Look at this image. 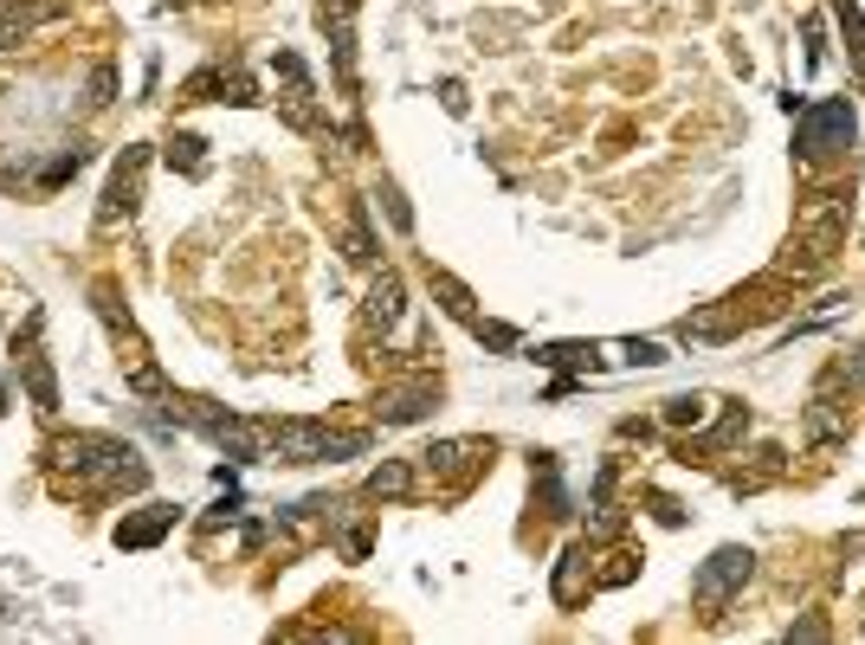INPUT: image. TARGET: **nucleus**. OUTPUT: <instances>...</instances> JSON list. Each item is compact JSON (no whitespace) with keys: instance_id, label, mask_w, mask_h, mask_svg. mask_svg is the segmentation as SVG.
Segmentation results:
<instances>
[{"instance_id":"1a4fd4ad","label":"nucleus","mask_w":865,"mask_h":645,"mask_svg":"<svg viewBox=\"0 0 865 645\" xmlns=\"http://www.w3.org/2000/svg\"><path fill=\"white\" fill-rule=\"evenodd\" d=\"M20 375H27V394H33L39 414H59V375H52V355H45V348H27V355H20Z\"/></svg>"},{"instance_id":"aec40b11","label":"nucleus","mask_w":865,"mask_h":645,"mask_svg":"<svg viewBox=\"0 0 865 645\" xmlns=\"http://www.w3.org/2000/svg\"><path fill=\"white\" fill-rule=\"evenodd\" d=\"M116 97V65H91V104H111Z\"/></svg>"},{"instance_id":"5701e85b","label":"nucleus","mask_w":865,"mask_h":645,"mask_svg":"<svg viewBox=\"0 0 865 645\" xmlns=\"http://www.w3.org/2000/svg\"><path fill=\"white\" fill-rule=\"evenodd\" d=\"M0 414H7V381H0Z\"/></svg>"},{"instance_id":"dca6fc26","label":"nucleus","mask_w":865,"mask_h":645,"mask_svg":"<svg viewBox=\"0 0 865 645\" xmlns=\"http://www.w3.org/2000/svg\"><path fill=\"white\" fill-rule=\"evenodd\" d=\"M833 13H840V33H846V45H853V59H859V72H865V20H859V7H853V0H833Z\"/></svg>"},{"instance_id":"7ed1b4c3","label":"nucleus","mask_w":865,"mask_h":645,"mask_svg":"<svg viewBox=\"0 0 865 645\" xmlns=\"http://www.w3.org/2000/svg\"><path fill=\"white\" fill-rule=\"evenodd\" d=\"M168 414L188 419L194 433H207L220 452L246 458V465H253V458H265V426H253V419H239V414H220L214 400H175V394H168Z\"/></svg>"},{"instance_id":"0eeeda50","label":"nucleus","mask_w":865,"mask_h":645,"mask_svg":"<svg viewBox=\"0 0 865 645\" xmlns=\"http://www.w3.org/2000/svg\"><path fill=\"white\" fill-rule=\"evenodd\" d=\"M433 400H440V387H433V381H414V387H388L375 400V414L388 419V426H408V419L433 414Z\"/></svg>"},{"instance_id":"412c9836","label":"nucleus","mask_w":865,"mask_h":645,"mask_svg":"<svg viewBox=\"0 0 865 645\" xmlns=\"http://www.w3.org/2000/svg\"><path fill=\"white\" fill-rule=\"evenodd\" d=\"M704 407H711V400H691V394H684V400H672V407H666V419H672V426H698V419H704Z\"/></svg>"},{"instance_id":"9d476101","label":"nucleus","mask_w":865,"mask_h":645,"mask_svg":"<svg viewBox=\"0 0 865 645\" xmlns=\"http://www.w3.org/2000/svg\"><path fill=\"white\" fill-rule=\"evenodd\" d=\"M401 310H408V298H401V278H394V271H381L375 284H369V298H362V316H369L375 330H394V323H401Z\"/></svg>"},{"instance_id":"2eb2a0df","label":"nucleus","mask_w":865,"mask_h":645,"mask_svg":"<svg viewBox=\"0 0 865 645\" xmlns=\"http://www.w3.org/2000/svg\"><path fill=\"white\" fill-rule=\"evenodd\" d=\"M207 143H200V136H175V143H168V168H182V175H207Z\"/></svg>"},{"instance_id":"a211bd4d","label":"nucleus","mask_w":865,"mask_h":645,"mask_svg":"<svg viewBox=\"0 0 865 645\" xmlns=\"http://www.w3.org/2000/svg\"><path fill=\"white\" fill-rule=\"evenodd\" d=\"M349 259H356V266H375V232H369L362 214H356V227H349Z\"/></svg>"},{"instance_id":"6ab92c4d","label":"nucleus","mask_w":865,"mask_h":645,"mask_svg":"<svg viewBox=\"0 0 865 645\" xmlns=\"http://www.w3.org/2000/svg\"><path fill=\"white\" fill-rule=\"evenodd\" d=\"M375 200H381V207H388V220H394V232H414V214H408V200H401V194H394V188H381Z\"/></svg>"},{"instance_id":"423d86ee","label":"nucleus","mask_w":865,"mask_h":645,"mask_svg":"<svg viewBox=\"0 0 865 645\" xmlns=\"http://www.w3.org/2000/svg\"><path fill=\"white\" fill-rule=\"evenodd\" d=\"M743 581H750V549H717L711 569L698 574V607L717 613L730 601V587H743Z\"/></svg>"},{"instance_id":"4468645a","label":"nucleus","mask_w":865,"mask_h":645,"mask_svg":"<svg viewBox=\"0 0 865 645\" xmlns=\"http://www.w3.org/2000/svg\"><path fill=\"white\" fill-rule=\"evenodd\" d=\"M433 298H440V304H446L459 323H472V316H478V310H472V291H465L452 271H433Z\"/></svg>"},{"instance_id":"f03ea898","label":"nucleus","mask_w":865,"mask_h":645,"mask_svg":"<svg viewBox=\"0 0 865 645\" xmlns=\"http://www.w3.org/2000/svg\"><path fill=\"white\" fill-rule=\"evenodd\" d=\"M356 452H369V433H330L317 419H271L265 426V458H278V465H323V458Z\"/></svg>"},{"instance_id":"9b49d317","label":"nucleus","mask_w":865,"mask_h":645,"mask_svg":"<svg viewBox=\"0 0 865 645\" xmlns=\"http://www.w3.org/2000/svg\"><path fill=\"white\" fill-rule=\"evenodd\" d=\"M478 458H491L485 439H446V446H433V452H426V471H459V478H465Z\"/></svg>"},{"instance_id":"6e6552de","label":"nucleus","mask_w":865,"mask_h":645,"mask_svg":"<svg viewBox=\"0 0 865 645\" xmlns=\"http://www.w3.org/2000/svg\"><path fill=\"white\" fill-rule=\"evenodd\" d=\"M168 530H175V503H150L143 517H123V523H116V549H155Z\"/></svg>"},{"instance_id":"39448f33","label":"nucleus","mask_w":865,"mask_h":645,"mask_svg":"<svg viewBox=\"0 0 865 645\" xmlns=\"http://www.w3.org/2000/svg\"><path fill=\"white\" fill-rule=\"evenodd\" d=\"M143 168H150V149H123V162L111 168V188H104V207H97V227H116L143 207Z\"/></svg>"},{"instance_id":"ddd939ff","label":"nucleus","mask_w":865,"mask_h":645,"mask_svg":"<svg viewBox=\"0 0 865 645\" xmlns=\"http://www.w3.org/2000/svg\"><path fill=\"white\" fill-rule=\"evenodd\" d=\"M33 20H39V7H27V0H0V52H7V45H20Z\"/></svg>"},{"instance_id":"20e7f679","label":"nucleus","mask_w":865,"mask_h":645,"mask_svg":"<svg viewBox=\"0 0 865 645\" xmlns=\"http://www.w3.org/2000/svg\"><path fill=\"white\" fill-rule=\"evenodd\" d=\"M853 143V104H814V111L801 116V129H794V149L807 155V162H821V155L846 149Z\"/></svg>"},{"instance_id":"f257e3e1","label":"nucleus","mask_w":865,"mask_h":645,"mask_svg":"<svg viewBox=\"0 0 865 645\" xmlns=\"http://www.w3.org/2000/svg\"><path fill=\"white\" fill-rule=\"evenodd\" d=\"M52 465L59 471H72L78 491H143L150 485V465L136 446H123V439H104V433H65V439H52Z\"/></svg>"},{"instance_id":"f3484780","label":"nucleus","mask_w":865,"mask_h":645,"mask_svg":"<svg viewBox=\"0 0 865 645\" xmlns=\"http://www.w3.org/2000/svg\"><path fill=\"white\" fill-rule=\"evenodd\" d=\"M78 168H84V149H65V155H52V168H45V175H39V188H59V181H72Z\"/></svg>"},{"instance_id":"4be33fe9","label":"nucleus","mask_w":865,"mask_h":645,"mask_svg":"<svg viewBox=\"0 0 865 645\" xmlns=\"http://www.w3.org/2000/svg\"><path fill=\"white\" fill-rule=\"evenodd\" d=\"M536 362H595V348H575V342H563V348H536Z\"/></svg>"},{"instance_id":"f8f14e48","label":"nucleus","mask_w":865,"mask_h":645,"mask_svg":"<svg viewBox=\"0 0 865 645\" xmlns=\"http://www.w3.org/2000/svg\"><path fill=\"white\" fill-rule=\"evenodd\" d=\"M408 491H414V465L408 458H388V465L369 471V497L375 503H394V497H408Z\"/></svg>"}]
</instances>
